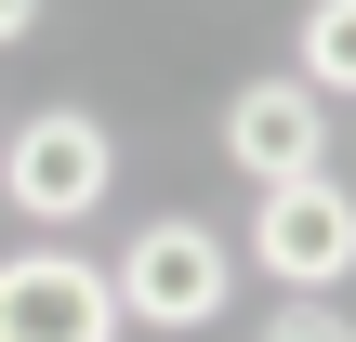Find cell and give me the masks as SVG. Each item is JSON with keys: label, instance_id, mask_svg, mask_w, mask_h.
Instances as JSON below:
<instances>
[{"label": "cell", "instance_id": "cell-1", "mask_svg": "<svg viewBox=\"0 0 356 342\" xmlns=\"http://www.w3.org/2000/svg\"><path fill=\"white\" fill-rule=\"evenodd\" d=\"M106 290H119V330H211L225 303H238V250L198 224V211H145L132 237H119V264H106Z\"/></svg>", "mask_w": 356, "mask_h": 342}, {"label": "cell", "instance_id": "cell-2", "mask_svg": "<svg viewBox=\"0 0 356 342\" xmlns=\"http://www.w3.org/2000/svg\"><path fill=\"white\" fill-rule=\"evenodd\" d=\"M0 198H13V224H92L106 198H119V145H106V119L92 105H40V119H13L0 132Z\"/></svg>", "mask_w": 356, "mask_h": 342}, {"label": "cell", "instance_id": "cell-3", "mask_svg": "<svg viewBox=\"0 0 356 342\" xmlns=\"http://www.w3.org/2000/svg\"><path fill=\"white\" fill-rule=\"evenodd\" d=\"M356 264V198L330 171H304V185H251V277H277V290H330Z\"/></svg>", "mask_w": 356, "mask_h": 342}, {"label": "cell", "instance_id": "cell-4", "mask_svg": "<svg viewBox=\"0 0 356 342\" xmlns=\"http://www.w3.org/2000/svg\"><path fill=\"white\" fill-rule=\"evenodd\" d=\"M225 158H238L251 185H304V171H330V92H304L291 66L238 79V92H225Z\"/></svg>", "mask_w": 356, "mask_h": 342}, {"label": "cell", "instance_id": "cell-5", "mask_svg": "<svg viewBox=\"0 0 356 342\" xmlns=\"http://www.w3.org/2000/svg\"><path fill=\"white\" fill-rule=\"evenodd\" d=\"M0 342H119V290L79 250H13L0 264Z\"/></svg>", "mask_w": 356, "mask_h": 342}, {"label": "cell", "instance_id": "cell-6", "mask_svg": "<svg viewBox=\"0 0 356 342\" xmlns=\"http://www.w3.org/2000/svg\"><path fill=\"white\" fill-rule=\"evenodd\" d=\"M291 79L343 105V79H356V0H304V26H291Z\"/></svg>", "mask_w": 356, "mask_h": 342}, {"label": "cell", "instance_id": "cell-7", "mask_svg": "<svg viewBox=\"0 0 356 342\" xmlns=\"http://www.w3.org/2000/svg\"><path fill=\"white\" fill-rule=\"evenodd\" d=\"M251 342H356V330H343V303H330V290H291V303H277Z\"/></svg>", "mask_w": 356, "mask_h": 342}, {"label": "cell", "instance_id": "cell-8", "mask_svg": "<svg viewBox=\"0 0 356 342\" xmlns=\"http://www.w3.org/2000/svg\"><path fill=\"white\" fill-rule=\"evenodd\" d=\"M26 26H40V0H0V40H26Z\"/></svg>", "mask_w": 356, "mask_h": 342}]
</instances>
